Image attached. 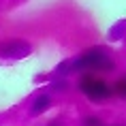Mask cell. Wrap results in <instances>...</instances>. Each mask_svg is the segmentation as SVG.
<instances>
[{
  "label": "cell",
  "instance_id": "6da1fadb",
  "mask_svg": "<svg viewBox=\"0 0 126 126\" xmlns=\"http://www.w3.org/2000/svg\"><path fill=\"white\" fill-rule=\"evenodd\" d=\"M71 68L75 71H83V73H98V71H113V60L107 56V51L103 47L90 49L81 58H77L75 62H71Z\"/></svg>",
  "mask_w": 126,
  "mask_h": 126
},
{
  "label": "cell",
  "instance_id": "7a4b0ae2",
  "mask_svg": "<svg viewBox=\"0 0 126 126\" xmlns=\"http://www.w3.org/2000/svg\"><path fill=\"white\" fill-rule=\"evenodd\" d=\"M79 90L81 94H86L90 100H94V103H98V100H105L109 98L113 92V88L107 83V81L98 79V77H94L92 73H86L83 77L79 79Z\"/></svg>",
  "mask_w": 126,
  "mask_h": 126
},
{
  "label": "cell",
  "instance_id": "3957f363",
  "mask_svg": "<svg viewBox=\"0 0 126 126\" xmlns=\"http://www.w3.org/2000/svg\"><path fill=\"white\" fill-rule=\"evenodd\" d=\"M30 51H32V47L24 39H7L0 43V58L19 60V58H26Z\"/></svg>",
  "mask_w": 126,
  "mask_h": 126
},
{
  "label": "cell",
  "instance_id": "277c9868",
  "mask_svg": "<svg viewBox=\"0 0 126 126\" xmlns=\"http://www.w3.org/2000/svg\"><path fill=\"white\" fill-rule=\"evenodd\" d=\"M49 105H51V98H49V94H41V96H36V98H34L30 113H32V115H41L43 111H47V109H49Z\"/></svg>",
  "mask_w": 126,
  "mask_h": 126
},
{
  "label": "cell",
  "instance_id": "5b68a950",
  "mask_svg": "<svg viewBox=\"0 0 126 126\" xmlns=\"http://www.w3.org/2000/svg\"><path fill=\"white\" fill-rule=\"evenodd\" d=\"M124 30H126V21L122 19V21L118 24V26H115V28L111 30V32H109V36H111V41H118V39H122V34H124Z\"/></svg>",
  "mask_w": 126,
  "mask_h": 126
},
{
  "label": "cell",
  "instance_id": "8992f818",
  "mask_svg": "<svg viewBox=\"0 0 126 126\" xmlns=\"http://www.w3.org/2000/svg\"><path fill=\"white\" fill-rule=\"evenodd\" d=\"M113 92L118 94V96H122V98H126V77H122V79L115 81V86H113Z\"/></svg>",
  "mask_w": 126,
  "mask_h": 126
},
{
  "label": "cell",
  "instance_id": "52a82bcc",
  "mask_svg": "<svg viewBox=\"0 0 126 126\" xmlns=\"http://www.w3.org/2000/svg\"><path fill=\"white\" fill-rule=\"evenodd\" d=\"M83 126H103V122L98 118H86L83 120Z\"/></svg>",
  "mask_w": 126,
  "mask_h": 126
}]
</instances>
